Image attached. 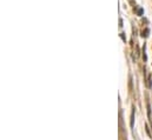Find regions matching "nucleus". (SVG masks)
<instances>
[{"mask_svg": "<svg viewBox=\"0 0 152 140\" xmlns=\"http://www.w3.org/2000/svg\"><path fill=\"white\" fill-rule=\"evenodd\" d=\"M137 13H138V15H142V14L144 13V10H143V8H139L138 11H137Z\"/></svg>", "mask_w": 152, "mask_h": 140, "instance_id": "obj_5", "label": "nucleus"}, {"mask_svg": "<svg viewBox=\"0 0 152 140\" xmlns=\"http://www.w3.org/2000/svg\"><path fill=\"white\" fill-rule=\"evenodd\" d=\"M120 37H121V39H123V41H126V38H125L124 33H121V34H120Z\"/></svg>", "mask_w": 152, "mask_h": 140, "instance_id": "obj_6", "label": "nucleus"}, {"mask_svg": "<svg viewBox=\"0 0 152 140\" xmlns=\"http://www.w3.org/2000/svg\"><path fill=\"white\" fill-rule=\"evenodd\" d=\"M134 107H132V113H131V122H130V125H131V127H133V125H134Z\"/></svg>", "mask_w": 152, "mask_h": 140, "instance_id": "obj_1", "label": "nucleus"}, {"mask_svg": "<svg viewBox=\"0 0 152 140\" xmlns=\"http://www.w3.org/2000/svg\"><path fill=\"white\" fill-rule=\"evenodd\" d=\"M152 80H151V75H147V87L149 88H151L152 87V83H151Z\"/></svg>", "mask_w": 152, "mask_h": 140, "instance_id": "obj_2", "label": "nucleus"}, {"mask_svg": "<svg viewBox=\"0 0 152 140\" xmlns=\"http://www.w3.org/2000/svg\"><path fill=\"white\" fill-rule=\"evenodd\" d=\"M147 114H149V117H151V106L149 102H147Z\"/></svg>", "mask_w": 152, "mask_h": 140, "instance_id": "obj_4", "label": "nucleus"}, {"mask_svg": "<svg viewBox=\"0 0 152 140\" xmlns=\"http://www.w3.org/2000/svg\"><path fill=\"white\" fill-rule=\"evenodd\" d=\"M146 132H147V134L151 137V133H150V130H149V126H147V125H146Z\"/></svg>", "mask_w": 152, "mask_h": 140, "instance_id": "obj_7", "label": "nucleus"}, {"mask_svg": "<svg viewBox=\"0 0 152 140\" xmlns=\"http://www.w3.org/2000/svg\"><path fill=\"white\" fill-rule=\"evenodd\" d=\"M130 1H133V0H130Z\"/></svg>", "mask_w": 152, "mask_h": 140, "instance_id": "obj_8", "label": "nucleus"}, {"mask_svg": "<svg viewBox=\"0 0 152 140\" xmlns=\"http://www.w3.org/2000/svg\"><path fill=\"white\" fill-rule=\"evenodd\" d=\"M147 36H149V28H145V29L143 31V33H142V37H145V38H146Z\"/></svg>", "mask_w": 152, "mask_h": 140, "instance_id": "obj_3", "label": "nucleus"}]
</instances>
